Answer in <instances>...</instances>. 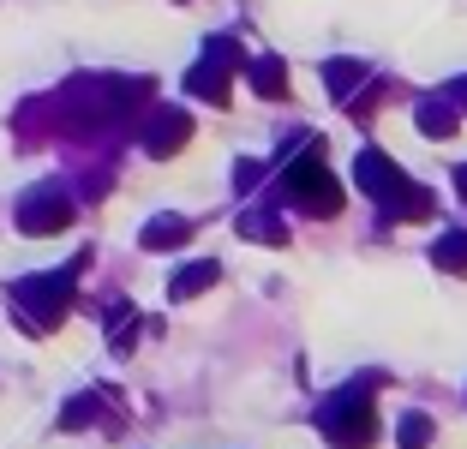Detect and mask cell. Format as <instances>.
I'll use <instances>...</instances> for the list:
<instances>
[{"mask_svg":"<svg viewBox=\"0 0 467 449\" xmlns=\"http://www.w3.org/2000/svg\"><path fill=\"white\" fill-rule=\"evenodd\" d=\"M431 258H438L443 270H467V234H443V240L431 245Z\"/></svg>","mask_w":467,"mask_h":449,"instance_id":"cell-12","label":"cell"},{"mask_svg":"<svg viewBox=\"0 0 467 449\" xmlns=\"http://www.w3.org/2000/svg\"><path fill=\"white\" fill-rule=\"evenodd\" d=\"M431 444V420L426 413H408V420H401V449H426Z\"/></svg>","mask_w":467,"mask_h":449,"instance_id":"cell-13","label":"cell"},{"mask_svg":"<svg viewBox=\"0 0 467 449\" xmlns=\"http://www.w3.org/2000/svg\"><path fill=\"white\" fill-rule=\"evenodd\" d=\"M67 222H72V198L67 192H55V186L25 192V204H18V228L25 234H60Z\"/></svg>","mask_w":467,"mask_h":449,"instance_id":"cell-6","label":"cell"},{"mask_svg":"<svg viewBox=\"0 0 467 449\" xmlns=\"http://www.w3.org/2000/svg\"><path fill=\"white\" fill-rule=\"evenodd\" d=\"M455 120H462V109H455V102H420V126H426L431 138H450Z\"/></svg>","mask_w":467,"mask_h":449,"instance_id":"cell-11","label":"cell"},{"mask_svg":"<svg viewBox=\"0 0 467 449\" xmlns=\"http://www.w3.org/2000/svg\"><path fill=\"white\" fill-rule=\"evenodd\" d=\"M186 138H192V120H186L180 109H162L150 120V132H144V150H150V156H174Z\"/></svg>","mask_w":467,"mask_h":449,"instance_id":"cell-7","label":"cell"},{"mask_svg":"<svg viewBox=\"0 0 467 449\" xmlns=\"http://www.w3.org/2000/svg\"><path fill=\"white\" fill-rule=\"evenodd\" d=\"M13 306L25 318V329H55L72 306V270H55V276H25L13 287Z\"/></svg>","mask_w":467,"mask_h":449,"instance_id":"cell-3","label":"cell"},{"mask_svg":"<svg viewBox=\"0 0 467 449\" xmlns=\"http://www.w3.org/2000/svg\"><path fill=\"white\" fill-rule=\"evenodd\" d=\"M324 432H330L336 449H366L371 444V402L359 390H348L330 413H324Z\"/></svg>","mask_w":467,"mask_h":449,"instance_id":"cell-4","label":"cell"},{"mask_svg":"<svg viewBox=\"0 0 467 449\" xmlns=\"http://www.w3.org/2000/svg\"><path fill=\"white\" fill-rule=\"evenodd\" d=\"M216 276H222V270H216L210 258H204V264H186V270H180L174 282H168V294H174V299H192V294H204V287L216 282Z\"/></svg>","mask_w":467,"mask_h":449,"instance_id":"cell-9","label":"cell"},{"mask_svg":"<svg viewBox=\"0 0 467 449\" xmlns=\"http://www.w3.org/2000/svg\"><path fill=\"white\" fill-rule=\"evenodd\" d=\"M450 102H462V109H467V78H455V90H450Z\"/></svg>","mask_w":467,"mask_h":449,"instance_id":"cell-15","label":"cell"},{"mask_svg":"<svg viewBox=\"0 0 467 449\" xmlns=\"http://www.w3.org/2000/svg\"><path fill=\"white\" fill-rule=\"evenodd\" d=\"M252 84H258V96H270V102H282V96H288V67H282L275 55L252 60Z\"/></svg>","mask_w":467,"mask_h":449,"instance_id":"cell-8","label":"cell"},{"mask_svg":"<svg viewBox=\"0 0 467 449\" xmlns=\"http://www.w3.org/2000/svg\"><path fill=\"white\" fill-rule=\"evenodd\" d=\"M288 198H294V210H306V216H336V210H342V186L324 174V138H312V144L294 156Z\"/></svg>","mask_w":467,"mask_h":449,"instance_id":"cell-2","label":"cell"},{"mask_svg":"<svg viewBox=\"0 0 467 449\" xmlns=\"http://www.w3.org/2000/svg\"><path fill=\"white\" fill-rule=\"evenodd\" d=\"M186 234H192V228H186L180 216H156V222H144V245H150V252H168V245H180Z\"/></svg>","mask_w":467,"mask_h":449,"instance_id":"cell-10","label":"cell"},{"mask_svg":"<svg viewBox=\"0 0 467 449\" xmlns=\"http://www.w3.org/2000/svg\"><path fill=\"white\" fill-rule=\"evenodd\" d=\"M234 42H210L204 60H198L192 72H186V90L204 96V102H228V78H234Z\"/></svg>","mask_w":467,"mask_h":449,"instance_id":"cell-5","label":"cell"},{"mask_svg":"<svg viewBox=\"0 0 467 449\" xmlns=\"http://www.w3.org/2000/svg\"><path fill=\"white\" fill-rule=\"evenodd\" d=\"M354 78H359V67H354V60H330V84H336V96H342V90H354Z\"/></svg>","mask_w":467,"mask_h":449,"instance_id":"cell-14","label":"cell"},{"mask_svg":"<svg viewBox=\"0 0 467 449\" xmlns=\"http://www.w3.org/2000/svg\"><path fill=\"white\" fill-rule=\"evenodd\" d=\"M354 174H359V192H371V198H378L389 216H431V198L413 186V180L396 174V162H389L384 150H359Z\"/></svg>","mask_w":467,"mask_h":449,"instance_id":"cell-1","label":"cell"},{"mask_svg":"<svg viewBox=\"0 0 467 449\" xmlns=\"http://www.w3.org/2000/svg\"><path fill=\"white\" fill-rule=\"evenodd\" d=\"M455 186H462V192H467V168H462V174H455Z\"/></svg>","mask_w":467,"mask_h":449,"instance_id":"cell-16","label":"cell"}]
</instances>
